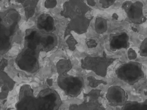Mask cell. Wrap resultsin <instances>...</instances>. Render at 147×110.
I'll use <instances>...</instances> for the list:
<instances>
[{"label": "cell", "mask_w": 147, "mask_h": 110, "mask_svg": "<svg viewBox=\"0 0 147 110\" xmlns=\"http://www.w3.org/2000/svg\"><path fill=\"white\" fill-rule=\"evenodd\" d=\"M57 44V37L54 33H46L35 28L27 29L24 48L16 59V65L24 72H37L40 69V53L51 51Z\"/></svg>", "instance_id": "cell-1"}, {"label": "cell", "mask_w": 147, "mask_h": 110, "mask_svg": "<svg viewBox=\"0 0 147 110\" xmlns=\"http://www.w3.org/2000/svg\"><path fill=\"white\" fill-rule=\"evenodd\" d=\"M62 103L59 94L53 89H44L35 96L30 86L24 84L20 89L16 110H59Z\"/></svg>", "instance_id": "cell-2"}, {"label": "cell", "mask_w": 147, "mask_h": 110, "mask_svg": "<svg viewBox=\"0 0 147 110\" xmlns=\"http://www.w3.org/2000/svg\"><path fill=\"white\" fill-rule=\"evenodd\" d=\"M0 21V53H7L11 48L13 39L19 27L21 16L15 9L1 12Z\"/></svg>", "instance_id": "cell-3"}, {"label": "cell", "mask_w": 147, "mask_h": 110, "mask_svg": "<svg viewBox=\"0 0 147 110\" xmlns=\"http://www.w3.org/2000/svg\"><path fill=\"white\" fill-rule=\"evenodd\" d=\"M72 68L69 59H61L56 64L58 73L57 83L60 88L68 96L76 97L84 88V80L82 77L71 75L68 72Z\"/></svg>", "instance_id": "cell-4"}, {"label": "cell", "mask_w": 147, "mask_h": 110, "mask_svg": "<svg viewBox=\"0 0 147 110\" xmlns=\"http://www.w3.org/2000/svg\"><path fill=\"white\" fill-rule=\"evenodd\" d=\"M118 78L128 84H134L142 76V70L140 64L135 62L125 63L116 71Z\"/></svg>", "instance_id": "cell-5"}, {"label": "cell", "mask_w": 147, "mask_h": 110, "mask_svg": "<svg viewBox=\"0 0 147 110\" xmlns=\"http://www.w3.org/2000/svg\"><path fill=\"white\" fill-rule=\"evenodd\" d=\"M106 99L112 106H120L125 104L127 95L125 91L120 87L112 86L107 90Z\"/></svg>", "instance_id": "cell-6"}, {"label": "cell", "mask_w": 147, "mask_h": 110, "mask_svg": "<svg viewBox=\"0 0 147 110\" xmlns=\"http://www.w3.org/2000/svg\"><path fill=\"white\" fill-rule=\"evenodd\" d=\"M129 44V36L126 33L124 32L110 35V48L113 51L127 48Z\"/></svg>", "instance_id": "cell-7"}, {"label": "cell", "mask_w": 147, "mask_h": 110, "mask_svg": "<svg viewBox=\"0 0 147 110\" xmlns=\"http://www.w3.org/2000/svg\"><path fill=\"white\" fill-rule=\"evenodd\" d=\"M37 29L46 33H53L56 29L54 18L49 14H41L36 20Z\"/></svg>", "instance_id": "cell-8"}, {"label": "cell", "mask_w": 147, "mask_h": 110, "mask_svg": "<svg viewBox=\"0 0 147 110\" xmlns=\"http://www.w3.org/2000/svg\"><path fill=\"white\" fill-rule=\"evenodd\" d=\"M125 9L128 17L130 20L136 21L141 19L142 17V5L141 3H133Z\"/></svg>", "instance_id": "cell-9"}, {"label": "cell", "mask_w": 147, "mask_h": 110, "mask_svg": "<svg viewBox=\"0 0 147 110\" xmlns=\"http://www.w3.org/2000/svg\"><path fill=\"white\" fill-rule=\"evenodd\" d=\"M19 3H21L23 4V6L25 9L26 17L27 19H29L34 14L36 5L38 4V1H23Z\"/></svg>", "instance_id": "cell-10"}, {"label": "cell", "mask_w": 147, "mask_h": 110, "mask_svg": "<svg viewBox=\"0 0 147 110\" xmlns=\"http://www.w3.org/2000/svg\"><path fill=\"white\" fill-rule=\"evenodd\" d=\"M122 110H147V103H141L137 101H129L125 103Z\"/></svg>", "instance_id": "cell-11"}, {"label": "cell", "mask_w": 147, "mask_h": 110, "mask_svg": "<svg viewBox=\"0 0 147 110\" xmlns=\"http://www.w3.org/2000/svg\"><path fill=\"white\" fill-rule=\"evenodd\" d=\"M107 22L106 19L102 17H98L96 18L94 24V28L97 33H104L107 31Z\"/></svg>", "instance_id": "cell-12"}, {"label": "cell", "mask_w": 147, "mask_h": 110, "mask_svg": "<svg viewBox=\"0 0 147 110\" xmlns=\"http://www.w3.org/2000/svg\"><path fill=\"white\" fill-rule=\"evenodd\" d=\"M140 53L142 56L147 57V39L142 43L140 48Z\"/></svg>", "instance_id": "cell-13"}, {"label": "cell", "mask_w": 147, "mask_h": 110, "mask_svg": "<svg viewBox=\"0 0 147 110\" xmlns=\"http://www.w3.org/2000/svg\"><path fill=\"white\" fill-rule=\"evenodd\" d=\"M115 1H100L99 3L102 5L103 8H106L113 5Z\"/></svg>", "instance_id": "cell-14"}, {"label": "cell", "mask_w": 147, "mask_h": 110, "mask_svg": "<svg viewBox=\"0 0 147 110\" xmlns=\"http://www.w3.org/2000/svg\"><path fill=\"white\" fill-rule=\"evenodd\" d=\"M56 1H47L45 2V7L47 8H52L56 5Z\"/></svg>", "instance_id": "cell-15"}, {"label": "cell", "mask_w": 147, "mask_h": 110, "mask_svg": "<svg viewBox=\"0 0 147 110\" xmlns=\"http://www.w3.org/2000/svg\"><path fill=\"white\" fill-rule=\"evenodd\" d=\"M87 45L89 48H93L97 46V43H96V41L94 40H90L87 42Z\"/></svg>", "instance_id": "cell-16"}]
</instances>
